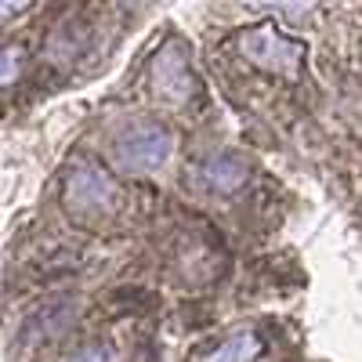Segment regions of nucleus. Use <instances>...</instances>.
I'll return each instance as SVG.
<instances>
[{
  "label": "nucleus",
  "instance_id": "8",
  "mask_svg": "<svg viewBox=\"0 0 362 362\" xmlns=\"http://www.w3.org/2000/svg\"><path fill=\"white\" fill-rule=\"evenodd\" d=\"M69 362H116V348L112 344H87Z\"/></svg>",
  "mask_w": 362,
  "mask_h": 362
},
{
  "label": "nucleus",
  "instance_id": "3",
  "mask_svg": "<svg viewBox=\"0 0 362 362\" xmlns=\"http://www.w3.org/2000/svg\"><path fill=\"white\" fill-rule=\"evenodd\" d=\"M66 199L76 210H102L116 199V181L98 163H80L66 181Z\"/></svg>",
  "mask_w": 362,
  "mask_h": 362
},
{
  "label": "nucleus",
  "instance_id": "7",
  "mask_svg": "<svg viewBox=\"0 0 362 362\" xmlns=\"http://www.w3.org/2000/svg\"><path fill=\"white\" fill-rule=\"evenodd\" d=\"M257 351H261V344L254 334H239V337H228L206 362H250Z\"/></svg>",
  "mask_w": 362,
  "mask_h": 362
},
{
  "label": "nucleus",
  "instance_id": "9",
  "mask_svg": "<svg viewBox=\"0 0 362 362\" xmlns=\"http://www.w3.org/2000/svg\"><path fill=\"white\" fill-rule=\"evenodd\" d=\"M15 62H18V54H15V51H4V83L15 80V69H18Z\"/></svg>",
  "mask_w": 362,
  "mask_h": 362
},
{
  "label": "nucleus",
  "instance_id": "2",
  "mask_svg": "<svg viewBox=\"0 0 362 362\" xmlns=\"http://www.w3.org/2000/svg\"><path fill=\"white\" fill-rule=\"evenodd\" d=\"M239 47H243V54L254 66L283 73V76H297L300 62H305V44L283 37L279 29H272V25H257V29H250V33H243Z\"/></svg>",
  "mask_w": 362,
  "mask_h": 362
},
{
  "label": "nucleus",
  "instance_id": "1",
  "mask_svg": "<svg viewBox=\"0 0 362 362\" xmlns=\"http://www.w3.org/2000/svg\"><path fill=\"white\" fill-rule=\"evenodd\" d=\"M174 153V134L163 124H134L112 141V163L124 174H153Z\"/></svg>",
  "mask_w": 362,
  "mask_h": 362
},
{
  "label": "nucleus",
  "instance_id": "5",
  "mask_svg": "<svg viewBox=\"0 0 362 362\" xmlns=\"http://www.w3.org/2000/svg\"><path fill=\"white\" fill-rule=\"evenodd\" d=\"M199 177H203V185L214 189V192H235L247 177V163L239 156H232V153H218V156L203 160Z\"/></svg>",
  "mask_w": 362,
  "mask_h": 362
},
{
  "label": "nucleus",
  "instance_id": "6",
  "mask_svg": "<svg viewBox=\"0 0 362 362\" xmlns=\"http://www.w3.org/2000/svg\"><path fill=\"white\" fill-rule=\"evenodd\" d=\"M73 315H76L73 300H54V305L40 308L37 315H29L22 337H25V341H47V337H54V334H62V329L73 322Z\"/></svg>",
  "mask_w": 362,
  "mask_h": 362
},
{
  "label": "nucleus",
  "instance_id": "4",
  "mask_svg": "<svg viewBox=\"0 0 362 362\" xmlns=\"http://www.w3.org/2000/svg\"><path fill=\"white\" fill-rule=\"evenodd\" d=\"M153 87L160 90L163 98L170 102H181L189 95V66H185V51H181L177 44H167L156 58H153Z\"/></svg>",
  "mask_w": 362,
  "mask_h": 362
}]
</instances>
